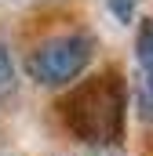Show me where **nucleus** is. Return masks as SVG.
<instances>
[{
  "label": "nucleus",
  "mask_w": 153,
  "mask_h": 156,
  "mask_svg": "<svg viewBox=\"0 0 153 156\" xmlns=\"http://www.w3.org/2000/svg\"><path fill=\"white\" fill-rule=\"evenodd\" d=\"M124 109H128V83L120 69L84 76L58 102V116L66 120L69 134H76L88 145H117L124 134Z\"/></svg>",
  "instance_id": "nucleus-1"
},
{
  "label": "nucleus",
  "mask_w": 153,
  "mask_h": 156,
  "mask_svg": "<svg viewBox=\"0 0 153 156\" xmlns=\"http://www.w3.org/2000/svg\"><path fill=\"white\" fill-rule=\"evenodd\" d=\"M135 58H139V69H150L153 73V15L139 22V33H135Z\"/></svg>",
  "instance_id": "nucleus-4"
},
{
  "label": "nucleus",
  "mask_w": 153,
  "mask_h": 156,
  "mask_svg": "<svg viewBox=\"0 0 153 156\" xmlns=\"http://www.w3.org/2000/svg\"><path fill=\"white\" fill-rule=\"evenodd\" d=\"M11 87H15V58H11L7 44L0 40V98L11 94Z\"/></svg>",
  "instance_id": "nucleus-5"
},
{
  "label": "nucleus",
  "mask_w": 153,
  "mask_h": 156,
  "mask_svg": "<svg viewBox=\"0 0 153 156\" xmlns=\"http://www.w3.org/2000/svg\"><path fill=\"white\" fill-rule=\"evenodd\" d=\"M131 94H135V113L142 120H150L153 116V73L150 69H139V73H135Z\"/></svg>",
  "instance_id": "nucleus-3"
},
{
  "label": "nucleus",
  "mask_w": 153,
  "mask_h": 156,
  "mask_svg": "<svg viewBox=\"0 0 153 156\" xmlns=\"http://www.w3.org/2000/svg\"><path fill=\"white\" fill-rule=\"evenodd\" d=\"M106 7L117 15V22L131 26V22H135V7H139V0H106Z\"/></svg>",
  "instance_id": "nucleus-6"
},
{
  "label": "nucleus",
  "mask_w": 153,
  "mask_h": 156,
  "mask_svg": "<svg viewBox=\"0 0 153 156\" xmlns=\"http://www.w3.org/2000/svg\"><path fill=\"white\" fill-rule=\"evenodd\" d=\"M99 40L88 29H69V33H55L44 37L26 55V76L40 87H69L80 83L88 66L95 62Z\"/></svg>",
  "instance_id": "nucleus-2"
}]
</instances>
